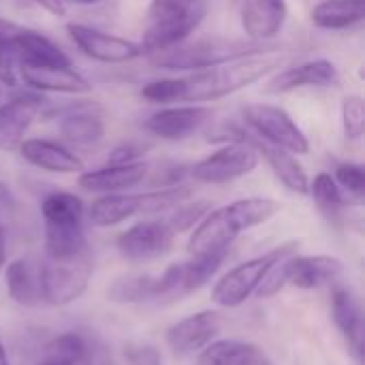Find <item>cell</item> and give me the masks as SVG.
<instances>
[{"mask_svg":"<svg viewBox=\"0 0 365 365\" xmlns=\"http://www.w3.org/2000/svg\"><path fill=\"white\" fill-rule=\"evenodd\" d=\"M334 180L340 188L349 190L355 197H361L365 192V171L359 163H342L336 167Z\"/></svg>","mask_w":365,"mask_h":365,"instance_id":"d590c367","label":"cell"},{"mask_svg":"<svg viewBox=\"0 0 365 365\" xmlns=\"http://www.w3.org/2000/svg\"><path fill=\"white\" fill-rule=\"evenodd\" d=\"M365 0H323L319 2L310 19L323 30H346L364 21Z\"/></svg>","mask_w":365,"mask_h":365,"instance_id":"484cf974","label":"cell"},{"mask_svg":"<svg viewBox=\"0 0 365 365\" xmlns=\"http://www.w3.org/2000/svg\"><path fill=\"white\" fill-rule=\"evenodd\" d=\"M45 98L36 92H24L0 105V152H17L28 128L41 115Z\"/></svg>","mask_w":365,"mask_h":365,"instance_id":"5bb4252c","label":"cell"},{"mask_svg":"<svg viewBox=\"0 0 365 365\" xmlns=\"http://www.w3.org/2000/svg\"><path fill=\"white\" fill-rule=\"evenodd\" d=\"M92 276V263L86 252L66 259H49L38 272L41 297L51 306H68L79 299L88 289Z\"/></svg>","mask_w":365,"mask_h":365,"instance_id":"ba28073f","label":"cell"},{"mask_svg":"<svg viewBox=\"0 0 365 365\" xmlns=\"http://www.w3.org/2000/svg\"><path fill=\"white\" fill-rule=\"evenodd\" d=\"M308 195H312V199L327 212H336L344 205V195L342 188L338 186V182L334 180L331 173H319L314 175V180L308 186Z\"/></svg>","mask_w":365,"mask_h":365,"instance_id":"1f68e13d","label":"cell"},{"mask_svg":"<svg viewBox=\"0 0 365 365\" xmlns=\"http://www.w3.org/2000/svg\"><path fill=\"white\" fill-rule=\"evenodd\" d=\"M13 49L19 66H71V58L43 32L17 26L13 32Z\"/></svg>","mask_w":365,"mask_h":365,"instance_id":"7402d4cb","label":"cell"},{"mask_svg":"<svg viewBox=\"0 0 365 365\" xmlns=\"http://www.w3.org/2000/svg\"><path fill=\"white\" fill-rule=\"evenodd\" d=\"M150 173L148 163H107L105 167L83 171L79 175V186L96 195H115L126 188L141 184Z\"/></svg>","mask_w":365,"mask_h":365,"instance_id":"d6986e66","label":"cell"},{"mask_svg":"<svg viewBox=\"0 0 365 365\" xmlns=\"http://www.w3.org/2000/svg\"><path fill=\"white\" fill-rule=\"evenodd\" d=\"M203 17V0H152L148 9L143 41L139 43L143 53L165 51L184 43L192 36Z\"/></svg>","mask_w":365,"mask_h":365,"instance_id":"277c9868","label":"cell"},{"mask_svg":"<svg viewBox=\"0 0 365 365\" xmlns=\"http://www.w3.org/2000/svg\"><path fill=\"white\" fill-rule=\"evenodd\" d=\"M38 365H41V364H38Z\"/></svg>","mask_w":365,"mask_h":365,"instance_id":"ee69618b","label":"cell"},{"mask_svg":"<svg viewBox=\"0 0 365 365\" xmlns=\"http://www.w3.org/2000/svg\"><path fill=\"white\" fill-rule=\"evenodd\" d=\"M212 210V205L207 201H195V203H182L175 207L173 216L169 218V227L173 229V233H182L192 229L195 225L201 222V218Z\"/></svg>","mask_w":365,"mask_h":365,"instance_id":"e575fe53","label":"cell"},{"mask_svg":"<svg viewBox=\"0 0 365 365\" xmlns=\"http://www.w3.org/2000/svg\"><path fill=\"white\" fill-rule=\"evenodd\" d=\"M17 24L0 19V86L15 88L19 83V73H17V56L13 49V32Z\"/></svg>","mask_w":365,"mask_h":365,"instance_id":"4dcf8cb0","label":"cell"},{"mask_svg":"<svg viewBox=\"0 0 365 365\" xmlns=\"http://www.w3.org/2000/svg\"><path fill=\"white\" fill-rule=\"evenodd\" d=\"M77 4H94V2H101V0H73Z\"/></svg>","mask_w":365,"mask_h":365,"instance_id":"7bdbcfd3","label":"cell"},{"mask_svg":"<svg viewBox=\"0 0 365 365\" xmlns=\"http://www.w3.org/2000/svg\"><path fill=\"white\" fill-rule=\"evenodd\" d=\"M45 227H81L83 225V201L73 192H51L45 197L43 205Z\"/></svg>","mask_w":365,"mask_h":365,"instance_id":"83f0119b","label":"cell"},{"mask_svg":"<svg viewBox=\"0 0 365 365\" xmlns=\"http://www.w3.org/2000/svg\"><path fill=\"white\" fill-rule=\"evenodd\" d=\"M299 248V242H287L257 259H250L237 267H233L229 274H225L218 284L214 287L212 291V299L218 304V306H225V308H235L240 304H244L252 293H257V289L261 287L265 274L284 257H291L295 255Z\"/></svg>","mask_w":365,"mask_h":365,"instance_id":"8992f818","label":"cell"},{"mask_svg":"<svg viewBox=\"0 0 365 365\" xmlns=\"http://www.w3.org/2000/svg\"><path fill=\"white\" fill-rule=\"evenodd\" d=\"M331 314H334L338 329L346 338L349 346L353 349L357 359H361V353H364V319H361V306H359V302L351 289H346V287L334 289Z\"/></svg>","mask_w":365,"mask_h":365,"instance_id":"cb8c5ba5","label":"cell"},{"mask_svg":"<svg viewBox=\"0 0 365 365\" xmlns=\"http://www.w3.org/2000/svg\"><path fill=\"white\" fill-rule=\"evenodd\" d=\"M17 152L26 163L47 173L68 175V173L83 171L81 158L75 152H71L66 145L51 139H24Z\"/></svg>","mask_w":365,"mask_h":365,"instance_id":"44dd1931","label":"cell"},{"mask_svg":"<svg viewBox=\"0 0 365 365\" xmlns=\"http://www.w3.org/2000/svg\"><path fill=\"white\" fill-rule=\"evenodd\" d=\"M41 365H90V342L79 334H62L47 342Z\"/></svg>","mask_w":365,"mask_h":365,"instance_id":"4316f807","label":"cell"},{"mask_svg":"<svg viewBox=\"0 0 365 365\" xmlns=\"http://www.w3.org/2000/svg\"><path fill=\"white\" fill-rule=\"evenodd\" d=\"M214 115V109L207 105L190 103V105H173L158 109L152 113L143 128L165 141H182L188 139L190 135L199 133Z\"/></svg>","mask_w":365,"mask_h":365,"instance_id":"8fae6325","label":"cell"},{"mask_svg":"<svg viewBox=\"0 0 365 365\" xmlns=\"http://www.w3.org/2000/svg\"><path fill=\"white\" fill-rule=\"evenodd\" d=\"M124 357L130 365H163L160 351L143 342H128L124 346Z\"/></svg>","mask_w":365,"mask_h":365,"instance_id":"8d00e7d4","label":"cell"},{"mask_svg":"<svg viewBox=\"0 0 365 365\" xmlns=\"http://www.w3.org/2000/svg\"><path fill=\"white\" fill-rule=\"evenodd\" d=\"M282 205L267 197H248L233 201L220 210H210L201 222L195 227L188 240L190 257L229 250L233 240L248 229H255L267 220H272Z\"/></svg>","mask_w":365,"mask_h":365,"instance_id":"6da1fadb","label":"cell"},{"mask_svg":"<svg viewBox=\"0 0 365 365\" xmlns=\"http://www.w3.org/2000/svg\"><path fill=\"white\" fill-rule=\"evenodd\" d=\"M222 329V317L214 310H203L186 317L167 331V342L175 355H195L203 351Z\"/></svg>","mask_w":365,"mask_h":365,"instance_id":"9a60e30c","label":"cell"},{"mask_svg":"<svg viewBox=\"0 0 365 365\" xmlns=\"http://www.w3.org/2000/svg\"><path fill=\"white\" fill-rule=\"evenodd\" d=\"M4 265V229H2V222H0V267Z\"/></svg>","mask_w":365,"mask_h":365,"instance_id":"60d3db41","label":"cell"},{"mask_svg":"<svg viewBox=\"0 0 365 365\" xmlns=\"http://www.w3.org/2000/svg\"><path fill=\"white\" fill-rule=\"evenodd\" d=\"M276 49L278 45L274 43L207 34L201 38H186L175 47L152 53V64L167 71H205L237 58H246L252 53H267Z\"/></svg>","mask_w":365,"mask_h":365,"instance_id":"3957f363","label":"cell"},{"mask_svg":"<svg viewBox=\"0 0 365 365\" xmlns=\"http://www.w3.org/2000/svg\"><path fill=\"white\" fill-rule=\"evenodd\" d=\"M242 118L257 139L297 156L310 152V141L306 133L282 107L267 105V103H252L242 109Z\"/></svg>","mask_w":365,"mask_h":365,"instance_id":"52a82bcc","label":"cell"},{"mask_svg":"<svg viewBox=\"0 0 365 365\" xmlns=\"http://www.w3.org/2000/svg\"><path fill=\"white\" fill-rule=\"evenodd\" d=\"M289 17L287 0H242L240 21L246 38L269 43L280 34Z\"/></svg>","mask_w":365,"mask_h":365,"instance_id":"ac0fdd59","label":"cell"},{"mask_svg":"<svg viewBox=\"0 0 365 365\" xmlns=\"http://www.w3.org/2000/svg\"><path fill=\"white\" fill-rule=\"evenodd\" d=\"M184 88H186L184 77L156 79V81H150L141 88V96L152 101V103H182Z\"/></svg>","mask_w":365,"mask_h":365,"instance_id":"836d02e7","label":"cell"},{"mask_svg":"<svg viewBox=\"0 0 365 365\" xmlns=\"http://www.w3.org/2000/svg\"><path fill=\"white\" fill-rule=\"evenodd\" d=\"M0 365H9V359H6V351H4V344H2V334H0Z\"/></svg>","mask_w":365,"mask_h":365,"instance_id":"b9f144b4","label":"cell"},{"mask_svg":"<svg viewBox=\"0 0 365 365\" xmlns=\"http://www.w3.org/2000/svg\"><path fill=\"white\" fill-rule=\"evenodd\" d=\"M90 365H118L111 353L105 346H94L90 344Z\"/></svg>","mask_w":365,"mask_h":365,"instance_id":"f35d334b","label":"cell"},{"mask_svg":"<svg viewBox=\"0 0 365 365\" xmlns=\"http://www.w3.org/2000/svg\"><path fill=\"white\" fill-rule=\"evenodd\" d=\"M190 195L192 190L188 186H178V184L150 192H137V195H124V192L103 195L90 205L88 218L94 227H115L137 214H163L175 210L186 199H190Z\"/></svg>","mask_w":365,"mask_h":365,"instance_id":"5b68a950","label":"cell"},{"mask_svg":"<svg viewBox=\"0 0 365 365\" xmlns=\"http://www.w3.org/2000/svg\"><path fill=\"white\" fill-rule=\"evenodd\" d=\"M6 291L19 306H34L41 299L38 276L28 259H15L6 265Z\"/></svg>","mask_w":365,"mask_h":365,"instance_id":"f1b7e54d","label":"cell"},{"mask_svg":"<svg viewBox=\"0 0 365 365\" xmlns=\"http://www.w3.org/2000/svg\"><path fill=\"white\" fill-rule=\"evenodd\" d=\"M257 150L248 143V133L244 141L225 143L220 150L212 152L203 160L190 167V175L203 184H229L244 175H250L259 165Z\"/></svg>","mask_w":365,"mask_h":365,"instance_id":"9c48e42d","label":"cell"},{"mask_svg":"<svg viewBox=\"0 0 365 365\" xmlns=\"http://www.w3.org/2000/svg\"><path fill=\"white\" fill-rule=\"evenodd\" d=\"M338 83H340L338 66L331 60L319 58L272 73L263 90L267 94H287L299 88H334Z\"/></svg>","mask_w":365,"mask_h":365,"instance_id":"4fadbf2b","label":"cell"},{"mask_svg":"<svg viewBox=\"0 0 365 365\" xmlns=\"http://www.w3.org/2000/svg\"><path fill=\"white\" fill-rule=\"evenodd\" d=\"M58 130L62 139L75 148L98 145L105 137V118L98 105L79 103L62 109L58 120Z\"/></svg>","mask_w":365,"mask_h":365,"instance_id":"e0dca14e","label":"cell"},{"mask_svg":"<svg viewBox=\"0 0 365 365\" xmlns=\"http://www.w3.org/2000/svg\"><path fill=\"white\" fill-rule=\"evenodd\" d=\"M145 150H150V145L145 143H122L111 152L107 163H137L145 154Z\"/></svg>","mask_w":365,"mask_h":365,"instance_id":"74e56055","label":"cell"},{"mask_svg":"<svg viewBox=\"0 0 365 365\" xmlns=\"http://www.w3.org/2000/svg\"><path fill=\"white\" fill-rule=\"evenodd\" d=\"M197 365H272L269 357L250 342H210L197 357Z\"/></svg>","mask_w":365,"mask_h":365,"instance_id":"d4e9b609","label":"cell"},{"mask_svg":"<svg viewBox=\"0 0 365 365\" xmlns=\"http://www.w3.org/2000/svg\"><path fill=\"white\" fill-rule=\"evenodd\" d=\"M227 255H229V250H218V252L192 257L188 263H180V293L197 291L205 282H210L212 276L225 263Z\"/></svg>","mask_w":365,"mask_h":365,"instance_id":"f546056e","label":"cell"},{"mask_svg":"<svg viewBox=\"0 0 365 365\" xmlns=\"http://www.w3.org/2000/svg\"><path fill=\"white\" fill-rule=\"evenodd\" d=\"M66 32L83 56L103 64H126L143 53L139 43L86 24L71 21L66 24Z\"/></svg>","mask_w":365,"mask_h":365,"instance_id":"30bf717a","label":"cell"},{"mask_svg":"<svg viewBox=\"0 0 365 365\" xmlns=\"http://www.w3.org/2000/svg\"><path fill=\"white\" fill-rule=\"evenodd\" d=\"M342 128L349 139H361L365 133V103L359 94H349L342 101Z\"/></svg>","mask_w":365,"mask_h":365,"instance_id":"d6a6232c","label":"cell"},{"mask_svg":"<svg viewBox=\"0 0 365 365\" xmlns=\"http://www.w3.org/2000/svg\"><path fill=\"white\" fill-rule=\"evenodd\" d=\"M284 62V56L278 51L252 53L246 58H237L205 71H195L184 77V96L182 103H212L225 96H231L263 77L276 73Z\"/></svg>","mask_w":365,"mask_h":365,"instance_id":"7a4b0ae2","label":"cell"},{"mask_svg":"<svg viewBox=\"0 0 365 365\" xmlns=\"http://www.w3.org/2000/svg\"><path fill=\"white\" fill-rule=\"evenodd\" d=\"M19 81L34 92L86 94L92 90L90 81L71 66H17Z\"/></svg>","mask_w":365,"mask_h":365,"instance_id":"ffe728a7","label":"cell"},{"mask_svg":"<svg viewBox=\"0 0 365 365\" xmlns=\"http://www.w3.org/2000/svg\"><path fill=\"white\" fill-rule=\"evenodd\" d=\"M180 293V263L169 265L160 276H126L111 284L107 291V297L111 302L133 304L154 297H167Z\"/></svg>","mask_w":365,"mask_h":365,"instance_id":"2e32d148","label":"cell"},{"mask_svg":"<svg viewBox=\"0 0 365 365\" xmlns=\"http://www.w3.org/2000/svg\"><path fill=\"white\" fill-rule=\"evenodd\" d=\"M173 229L163 220H145L118 237V250L128 261H150L167 255L173 246Z\"/></svg>","mask_w":365,"mask_h":365,"instance_id":"7c38bea8","label":"cell"},{"mask_svg":"<svg viewBox=\"0 0 365 365\" xmlns=\"http://www.w3.org/2000/svg\"><path fill=\"white\" fill-rule=\"evenodd\" d=\"M250 137V133H248ZM248 143L257 150L259 156H263L269 165V169L274 171V175L295 195H308V186H310V180H308V173L306 169L299 165V160L295 158V154L287 152V150H280L276 145H269L257 137H250Z\"/></svg>","mask_w":365,"mask_h":365,"instance_id":"603a6c76","label":"cell"},{"mask_svg":"<svg viewBox=\"0 0 365 365\" xmlns=\"http://www.w3.org/2000/svg\"><path fill=\"white\" fill-rule=\"evenodd\" d=\"M38 6H43L45 11H49L51 15H58V17H62L64 13H66V6H64V2L62 0H34Z\"/></svg>","mask_w":365,"mask_h":365,"instance_id":"ab89813d","label":"cell"}]
</instances>
